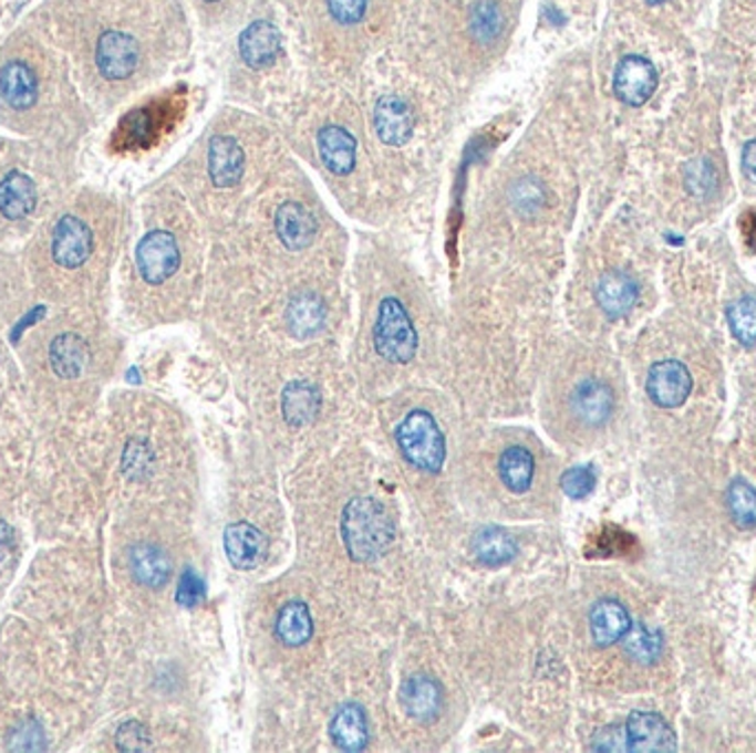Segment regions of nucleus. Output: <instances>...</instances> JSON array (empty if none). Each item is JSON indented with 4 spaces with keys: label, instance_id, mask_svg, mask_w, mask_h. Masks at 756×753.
I'll return each mask as SVG.
<instances>
[{
    "label": "nucleus",
    "instance_id": "1",
    "mask_svg": "<svg viewBox=\"0 0 756 753\" xmlns=\"http://www.w3.org/2000/svg\"><path fill=\"white\" fill-rule=\"evenodd\" d=\"M341 537L348 555L359 564L383 557L396 537V526L387 509L374 498H354L343 509Z\"/></svg>",
    "mask_w": 756,
    "mask_h": 753
},
{
    "label": "nucleus",
    "instance_id": "2",
    "mask_svg": "<svg viewBox=\"0 0 756 753\" xmlns=\"http://www.w3.org/2000/svg\"><path fill=\"white\" fill-rule=\"evenodd\" d=\"M396 445L403 458L416 469L427 473L443 471L447 460V445L436 418L429 411H410L396 427Z\"/></svg>",
    "mask_w": 756,
    "mask_h": 753
},
{
    "label": "nucleus",
    "instance_id": "3",
    "mask_svg": "<svg viewBox=\"0 0 756 753\" xmlns=\"http://www.w3.org/2000/svg\"><path fill=\"white\" fill-rule=\"evenodd\" d=\"M374 347L381 358L394 365H407L416 356V327L405 305L394 296L383 299L379 305V316L374 325Z\"/></svg>",
    "mask_w": 756,
    "mask_h": 753
},
{
    "label": "nucleus",
    "instance_id": "4",
    "mask_svg": "<svg viewBox=\"0 0 756 753\" xmlns=\"http://www.w3.org/2000/svg\"><path fill=\"white\" fill-rule=\"evenodd\" d=\"M137 268L146 283L159 285L168 281L179 268V248L170 232L153 230L137 243Z\"/></svg>",
    "mask_w": 756,
    "mask_h": 753
},
{
    "label": "nucleus",
    "instance_id": "5",
    "mask_svg": "<svg viewBox=\"0 0 756 753\" xmlns=\"http://www.w3.org/2000/svg\"><path fill=\"white\" fill-rule=\"evenodd\" d=\"M646 391L651 400L662 409L682 407L693 391V378L688 367L680 360L655 363L649 372Z\"/></svg>",
    "mask_w": 756,
    "mask_h": 753
},
{
    "label": "nucleus",
    "instance_id": "6",
    "mask_svg": "<svg viewBox=\"0 0 756 753\" xmlns=\"http://www.w3.org/2000/svg\"><path fill=\"white\" fill-rule=\"evenodd\" d=\"M615 95L629 106L646 104L657 88V69L644 55H626L620 60L613 77Z\"/></svg>",
    "mask_w": 756,
    "mask_h": 753
},
{
    "label": "nucleus",
    "instance_id": "7",
    "mask_svg": "<svg viewBox=\"0 0 756 753\" xmlns=\"http://www.w3.org/2000/svg\"><path fill=\"white\" fill-rule=\"evenodd\" d=\"M91 248H93L91 230L86 228L82 219L66 215L55 223L53 239H51V254L60 268H66V270L80 268L89 259Z\"/></svg>",
    "mask_w": 756,
    "mask_h": 753
},
{
    "label": "nucleus",
    "instance_id": "8",
    "mask_svg": "<svg viewBox=\"0 0 756 753\" xmlns=\"http://www.w3.org/2000/svg\"><path fill=\"white\" fill-rule=\"evenodd\" d=\"M626 750L631 752H675L677 739L671 725L655 712H633L629 717L626 730Z\"/></svg>",
    "mask_w": 756,
    "mask_h": 753
},
{
    "label": "nucleus",
    "instance_id": "9",
    "mask_svg": "<svg viewBox=\"0 0 756 753\" xmlns=\"http://www.w3.org/2000/svg\"><path fill=\"white\" fill-rule=\"evenodd\" d=\"M95 62L104 77L124 80L137 69L139 46L128 33L106 31L97 42Z\"/></svg>",
    "mask_w": 756,
    "mask_h": 753
},
{
    "label": "nucleus",
    "instance_id": "10",
    "mask_svg": "<svg viewBox=\"0 0 756 753\" xmlns=\"http://www.w3.org/2000/svg\"><path fill=\"white\" fill-rule=\"evenodd\" d=\"M224 551L237 571H255L268 555V537L248 522H235L224 531Z\"/></svg>",
    "mask_w": 756,
    "mask_h": 753
},
{
    "label": "nucleus",
    "instance_id": "11",
    "mask_svg": "<svg viewBox=\"0 0 756 753\" xmlns=\"http://www.w3.org/2000/svg\"><path fill=\"white\" fill-rule=\"evenodd\" d=\"M374 128L387 146L407 144L414 135L412 106L401 95H383L374 108Z\"/></svg>",
    "mask_w": 756,
    "mask_h": 753
},
{
    "label": "nucleus",
    "instance_id": "12",
    "mask_svg": "<svg viewBox=\"0 0 756 753\" xmlns=\"http://www.w3.org/2000/svg\"><path fill=\"white\" fill-rule=\"evenodd\" d=\"M571 409L580 422L589 427H600L611 418L615 409L613 389L598 378H587L573 389Z\"/></svg>",
    "mask_w": 756,
    "mask_h": 753
},
{
    "label": "nucleus",
    "instance_id": "13",
    "mask_svg": "<svg viewBox=\"0 0 756 753\" xmlns=\"http://www.w3.org/2000/svg\"><path fill=\"white\" fill-rule=\"evenodd\" d=\"M443 703L445 694L441 683L427 674L410 677L401 688V705L421 723L434 721L443 712Z\"/></svg>",
    "mask_w": 756,
    "mask_h": 753
},
{
    "label": "nucleus",
    "instance_id": "14",
    "mask_svg": "<svg viewBox=\"0 0 756 753\" xmlns=\"http://www.w3.org/2000/svg\"><path fill=\"white\" fill-rule=\"evenodd\" d=\"M281 51V33L268 20L248 24L239 35V53L252 69H263L277 60Z\"/></svg>",
    "mask_w": 756,
    "mask_h": 753
},
{
    "label": "nucleus",
    "instance_id": "15",
    "mask_svg": "<svg viewBox=\"0 0 756 753\" xmlns=\"http://www.w3.org/2000/svg\"><path fill=\"white\" fill-rule=\"evenodd\" d=\"M246 157L235 137L217 135L210 139L208 146V172L215 186L230 188L235 186L244 175Z\"/></svg>",
    "mask_w": 756,
    "mask_h": 753
},
{
    "label": "nucleus",
    "instance_id": "16",
    "mask_svg": "<svg viewBox=\"0 0 756 753\" xmlns=\"http://www.w3.org/2000/svg\"><path fill=\"white\" fill-rule=\"evenodd\" d=\"M638 296H640V290H638L635 279L622 270L607 272L596 287L598 305L611 318L626 316L635 307Z\"/></svg>",
    "mask_w": 756,
    "mask_h": 753
},
{
    "label": "nucleus",
    "instance_id": "17",
    "mask_svg": "<svg viewBox=\"0 0 756 753\" xmlns=\"http://www.w3.org/2000/svg\"><path fill=\"white\" fill-rule=\"evenodd\" d=\"M319 155L332 175L345 177L356 166V139L343 126H323L317 137Z\"/></svg>",
    "mask_w": 756,
    "mask_h": 753
},
{
    "label": "nucleus",
    "instance_id": "18",
    "mask_svg": "<svg viewBox=\"0 0 756 753\" xmlns=\"http://www.w3.org/2000/svg\"><path fill=\"white\" fill-rule=\"evenodd\" d=\"M275 230L288 250H303L317 234V221L301 203L286 201L275 215Z\"/></svg>",
    "mask_w": 756,
    "mask_h": 753
},
{
    "label": "nucleus",
    "instance_id": "19",
    "mask_svg": "<svg viewBox=\"0 0 756 753\" xmlns=\"http://www.w3.org/2000/svg\"><path fill=\"white\" fill-rule=\"evenodd\" d=\"M589 626H591L593 641L600 648H609V646H613L626 637L633 621H631L629 610L620 602L602 599L593 606L591 617H589Z\"/></svg>",
    "mask_w": 756,
    "mask_h": 753
},
{
    "label": "nucleus",
    "instance_id": "20",
    "mask_svg": "<svg viewBox=\"0 0 756 753\" xmlns=\"http://www.w3.org/2000/svg\"><path fill=\"white\" fill-rule=\"evenodd\" d=\"M330 739L332 743L341 750V752H361L367 745L370 739V728H367V719L365 712L354 705H341L336 710V714L330 721Z\"/></svg>",
    "mask_w": 756,
    "mask_h": 753
},
{
    "label": "nucleus",
    "instance_id": "21",
    "mask_svg": "<svg viewBox=\"0 0 756 753\" xmlns=\"http://www.w3.org/2000/svg\"><path fill=\"white\" fill-rule=\"evenodd\" d=\"M49 363L58 378L73 380L89 365V345L77 334H60L49 345Z\"/></svg>",
    "mask_w": 756,
    "mask_h": 753
},
{
    "label": "nucleus",
    "instance_id": "22",
    "mask_svg": "<svg viewBox=\"0 0 756 753\" xmlns=\"http://www.w3.org/2000/svg\"><path fill=\"white\" fill-rule=\"evenodd\" d=\"M128 566L135 582L146 588H162L173 573L170 557L153 544L133 546L128 553Z\"/></svg>",
    "mask_w": 756,
    "mask_h": 753
},
{
    "label": "nucleus",
    "instance_id": "23",
    "mask_svg": "<svg viewBox=\"0 0 756 753\" xmlns=\"http://www.w3.org/2000/svg\"><path fill=\"white\" fill-rule=\"evenodd\" d=\"M474 555L480 564L498 568V566H507L509 562H514L518 557V542L511 533H507L505 529L498 526H487L480 529L474 535L472 542Z\"/></svg>",
    "mask_w": 756,
    "mask_h": 753
},
{
    "label": "nucleus",
    "instance_id": "24",
    "mask_svg": "<svg viewBox=\"0 0 756 753\" xmlns=\"http://www.w3.org/2000/svg\"><path fill=\"white\" fill-rule=\"evenodd\" d=\"M275 632L277 639L288 646V648H301L312 639L314 626H312V615L305 602L301 599H292L288 602L279 615H277V624H275Z\"/></svg>",
    "mask_w": 756,
    "mask_h": 753
},
{
    "label": "nucleus",
    "instance_id": "25",
    "mask_svg": "<svg viewBox=\"0 0 756 753\" xmlns=\"http://www.w3.org/2000/svg\"><path fill=\"white\" fill-rule=\"evenodd\" d=\"M283 418L292 427H303L314 420L321 409V394L314 385L305 380H294L283 389L281 396Z\"/></svg>",
    "mask_w": 756,
    "mask_h": 753
},
{
    "label": "nucleus",
    "instance_id": "26",
    "mask_svg": "<svg viewBox=\"0 0 756 753\" xmlns=\"http://www.w3.org/2000/svg\"><path fill=\"white\" fill-rule=\"evenodd\" d=\"M0 93L11 108H29L35 102L38 84L24 62H9L0 69Z\"/></svg>",
    "mask_w": 756,
    "mask_h": 753
},
{
    "label": "nucleus",
    "instance_id": "27",
    "mask_svg": "<svg viewBox=\"0 0 756 753\" xmlns=\"http://www.w3.org/2000/svg\"><path fill=\"white\" fill-rule=\"evenodd\" d=\"M288 327L297 338L314 336L325 323V305L312 292L297 294L288 305Z\"/></svg>",
    "mask_w": 756,
    "mask_h": 753
},
{
    "label": "nucleus",
    "instance_id": "28",
    "mask_svg": "<svg viewBox=\"0 0 756 753\" xmlns=\"http://www.w3.org/2000/svg\"><path fill=\"white\" fill-rule=\"evenodd\" d=\"M35 206L33 181L22 172H9L0 181V212L7 219H22Z\"/></svg>",
    "mask_w": 756,
    "mask_h": 753
},
{
    "label": "nucleus",
    "instance_id": "29",
    "mask_svg": "<svg viewBox=\"0 0 756 753\" xmlns=\"http://www.w3.org/2000/svg\"><path fill=\"white\" fill-rule=\"evenodd\" d=\"M536 460L525 447H509L500 458V478L511 493H527L534 484Z\"/></svg>",
    "mask_w": 756,
    "mask_h": 753
},
{
    "label": "nucleus",
    "instance_id": "30",
    "mask_svg": "<svg viewBox=\"0 0 756 753\" xmlns=\"http://www.w3.org/2000/svg\"><path fill=\"white\" fill-rule=\"evenodd\" d=\"M728 509L737 526L756 529V489L746 480H735L728 489Z\"/></svg>",
    "mask_w": 756,
    "mask_h": 753
},
{
    "label": "nucleus",
    "instance_id": "31",
    "mask_svg": "<svg viewBox=\"0 0 756 753\" xmlns=\"http://www.w3.org/2000/svg\"><path fill=\"white\" fill-rule=\"evenodd\" d=\"M728 325L733 336L742 345H755L756 343V299L755 296H744L735 301L728 307Z\"/></svg>",
    "mask_w": 756,
    "mask_h": 753
},
{
    "label": "nucleus",
    "instance_id": "32",
    "mask_svg": "<svg viewBox=\"0 0 756 753\" xmlns=\"http://www.w3.org/2000/svg\"><path fill=\"white\" fill-rule=\"evenodd\" d=\"M472 31L480 42H494L503 31V11L494 0H478L472 9Z\"/></svg>",
    "mask_w": 756,
    "mask_h": 753
},
{
    "label": "nucleus",
    "instance_id": "33",
    "mask_svg": "<svg viewBox=\"0 0 756 753\" xmlns=\"http://www.w3.org/2000/svg\"><path fill=\"white\" fill-rule=\"evenodd\" d=\"M624 639H626L629 655L642 663H653L657 659V655L662 652V639L657 635H653L642 624L631 626Z\"/></svg>",
    "mask_w": 756,
    "mask_h": 753
},
{
    "label": "nucleus",
    "instance_id": "34",
    "mask_svg": "<svg viewBox=\"0 0 756 753\" xmlns=\"http://www.w3.org/2000/svg\"><path fill=\"white\" fill-rule=\"evenodd\" d=\"M560 487H562V491L571 500H582V498L593 493V489H596V473H593L591 467H573V469H569L562 475Z\"/></svg>",
    "mask_w": 756,
    "mask_h": 753
},
{
    "label": "nucleus",
    "instance_id": "35",
    "mask_svg": "<svg viewBox=\"0 0 756 753\" xmlns=\"http://www.w3.org/2000/svg\"><path fill=\"white\" fill-rule=\"evenodd\" d=\"M115 743H117L120 752H146V750H151V734L142 723L131 721L117 730Z\"/></svg>",
    "mask_w": 756,
    "mask_h": 753
},
{
    "label": "nucleus",
    "instance_id": "36",
    "mask_svg": "<svg viewBox=\"0 0 756 753\" xmlns=\"http://www.w3.org/2000/svg\"><path fill=\"white\" fill-rule=\"evenodd\" d=\"M635 540L624 533L622 529H615V526H607L600 535H598V544L596 548L600 551V555H624L629 551L635 548Z\"/></svg>",
    "mask_w": 756,
    "mask_h": 753
},
{
    "label": "nucleus",
    "instance_id": "37",
    "mask_svg": "<svg viewBox=\"0 0 756 753\" xmlns=\"http://www.w3.org/2000/svg\"><path fill=\"white\" fill-rule=\"evenodd\" d=\"M175 599L184 608H195L204 599V579L193 568H186L182 573Z\"/></svg>",
    "mask_w": 756,
    "mask_h": 753
},
{
    "label": "nucleus",
    "instance_id": "38",
    "mask_svg": "<svg viewBox=\"0 0 756 753\" xmlns=\"http://www.w3.org/2000/svg\"><path fill=\"white\" fill-rule=\"evenodd\" d=\"M9 750H18V752H33V750H42L44 747V734L42 728L35 721H27L20 723L13 730V739L9 741Z\"/></svg>",
    "mask_w": 756,
    "mask_h": 753
},
{
    "label": "nucleus",
    "instance_id": "39",
    "mask_svg": "<svg viewBox=\"0 0 756 753\" xmlns=\"http://www.w3.org/2000/svg\"><path fill=\"white\" fill-rule=\"evenodd\" d=\"M367 0H328L332 18L341 24H356L365 15Z\"/></svg>",
    "mask_w": 756,
    "mask_h": 753
},
{
    "label": "nucleus",
    "instance_id": "40",
    "mask_svg": "<svg viewBox=\"0 0 756 753\" xmlns=\"http://www.w3.org/2000/svg\"><path fill=\"white\" fill-rule=\"evenodd\" d=\"M739 232H742V239H744V245L750 250V252H756V210L750 208L742 215L739 219Z\"/></svg>",
    "mask_w": 756,
    "mask_h": 753
},
{
    "label": "nucleus",
    "instance_id": "41",
    "mask_svg": "<svg viewBox=\"0 0 756 753\" xmlns=\"http://www.w3.org/2000/svg\"><path fill=\"white\" fill-rule=\"evenodd\" d=\"M13 542H15V535H13V529L0 520V564L11 555L13 551Z\"/></svg>",
    "mask_w": 756,
    "mask_h": 753
},
{
    "label": "nucleus",
    "instance_id": "42",
    "mask_svg": "<svg viewBox=\"0 0 756 753\" xmlns=\"http://www.w3.org/2000/svg\"><path fill=\"white\" fill-rule=\"evenodd\" d=\"M742 164H744L746 172H748L753 179H756V139H750V142L744 146Z\"/></svg>",
    "mask_w": 756,
    "mask_h": 753
},
{
    "label": "nucleus",
    "instance_id": "43",
    "mask_svg": "<svg viewBox=\"0 0 756 753\" xmlns=\"http://www.w3.org/2000/svg\"><path fill=\"white\" fill-rule=\"evenodd\" d=\"M646 2H651V4H662V2H666V0H646Z\"/></svg>",
    "mask_w": 756,
    "mask_h": 753
},
{
    "label": "nucleus",
    "instance_id": "44",
    "mask_svg": "<svg viewBox=\"0 0 756 753\" xmlns=\"http://www.w3.org/2000/svg\"><path fill=\"white\" fill-rule=\"evenodd\" d=\"M206 2H217V0H206Z\"/></svg>",
    "mask_w": 756,
    "mask_h": 753
}]
</instances>
